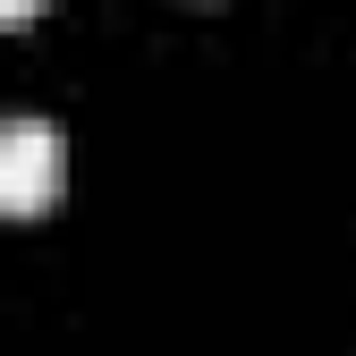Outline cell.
I'll return each mask as SVG.
<instances>
[{
	"label": "cell",
	"mask_w": 356,
	"mask_h": 356,
	"mask_svg": "<svg viewBox=\"0 0 356 356\" xmlns=\"http://www.w3.org/2000/svg\"><path fill=\"white\" fill-rule=\"evenodd\" d=\"M42 0H0V26H17V17H34Z\"/></svg>",
	"instance_id": "obj_2"
},
{
	"label": "cell",
	"mask_w": 356,
	"mask_h": 356,
	"mask_svg": "<svg viewBox=\"0 0 356 356\" xmlns=\"http://www.w3.org/2000/svg\"><path fill=\"white\" fill-rule=\"evenodd\" d=\"M60 178H68L60 119L9 111V119H0V212H42V204L60 195Z\"/></svg>",
	"instance_id": "obj_1"
}]
</instances>
